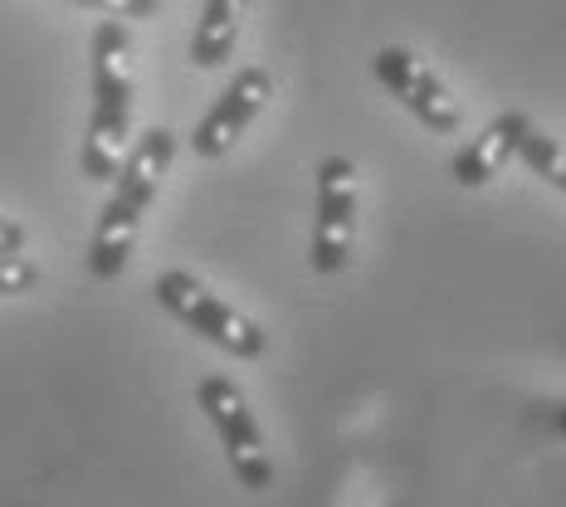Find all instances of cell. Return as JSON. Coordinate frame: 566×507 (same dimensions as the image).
<instances>
[{"label":"cell","mask_w":566,"mask_h":507,"mask_svg":"<svg viewBox=\"0 0 566 507\" xmlns=\"http://www.w3.org/2000/svg\"><path fill=\"white\" fill-rule=\"evenodd\" d=\"M34 283H40V268H34L25 254H0V298L30 293Z\"/></svg>","instance_id":"obj_11"},{"label":"cell","mask_w":566,"mask_h":507,"mask_svg":"<svg viewBox=\"0 0 566 507\" xmlns=\"http://www.w3.org/2000/svg\"><path fill=\"white\" fill-rule=\"evenodd\" d=\"M357 240V167L327 157L317 167V220H313V274L333 278L347 268Z\"/></svg>","instance_id":"obj_5"},{"label":"cell","mask_w":566,"mask_h":507,"mask_svg":"<svg viewBox=\"0 0 566 507\" xmlns=\"http://www.w3.org/2000/svg\"><path fill=\"white\" fill-rule=\"evenodd\" d=\"M244 6H250V0H206L196 40H191V64L196 68H220L234 54L240 25H244Z\"/></svg>","instance_id":"obj_9"},{"label":"cell","mask_w":566,"mask_h":507,"mask_svg":"<svg viewBox=\"0 0 566 507\" xmlns=\"http://www.w3.org/2000/svg\"><path fill=\"white\" fill-rule=\"evenodd\" d=\"M542 420H547L557 434H566V400H557V405H542Z\"/></svg>","instance_id":"obj_14"},{"label":"cell","mask_w":566,"mask_h":507,"mask_svg":"<svg viewBox=\"0 0 566 507\" xmlns=\"http://www.w3.org/2000/svg\"><path fill=\"white\" fill-rule=\"evenodd\" d=\"M269 93H274V78H269L264 68H240V74L230 78V88L216 98V108L200 117V127L191 133L196 157H206V161L210 157H226L234 141L244 137V127L264 113Z\"/></svg>","instance_id":"obj_7"},{"label":"cell","mask_w":566,"mask_h":507,"mask_svg":"<svg viewBox=\"0 0 566 507\" xmlns=\"http://www.w3.org/2000/svg\"><path fill=\"white\" fill-rule=\"evenodd\" d=\"M20 250H25V225L0 215V254H20Z\"/></svg>","instance_id":"obj_13"},{"label":"cell","mask_w":566,"mask_h":507,"mask_svg":"<svg viewBox=\"0 0 566 507\" xmlns=\"http://www.w3.org/2000/svg\"><path fill=\"white\" fill-rule=\"evenodd\" d=\"M371 74H376V84L391 93L416 123L430 127V133H454L459 127L454 93L440 84V74H434L420 54L400 50V44H386V50L371 54Z\"/></svg>","instance_id":"obj_6"},{"label":"cell","mask_w":566,"mask_h":507,"mask_svg":"<svg viewBox=\"0 0 566 507\" xmlns=\"http://www.w3.org/2000/svg\"><path fill=\"white\" fill-rule=\"evenodd\" d=\"M69 6L103 10L108 20H151L161 10V0H69Z\"/></svg>","instance_id":"obj_12"},{"label":"cell","mask_w":566,"mask_h":507,"mask_svg":"<svg viewBox=\"0 0 566 507\" xmlns=\"http://www.w3.org/2000/svg\"><path fill=\"white\" fill-rule=\"evenodd\" d=\"M171 157H176V137L167 127H147V133L137 137V147L123 157V167L113 176V196H108V205H103L98 225H93V240H88V274L93 278L108 283L127 268L142 215L151 210L161 181H167Z\"/></svg>","instance_id":"obj_1"},{"label":"cell","mask_w":566,"mask_h":507,"mask_svg":"<svg viewBox=\"0 0 566 507\" xmlns=\"http://www.w3.org/2000/svg\"><path fill=\"white\" fill-rule=\"evenodd\" d=\"M133 40L123 20H103L93 30V113L84 137V176L88 181H113L127 157V133H133Z\"/></svg>","instance_id":"obj_2"},{"label":"cell","mask_w":566,"mask_h":507,"mask_svg":"<svg viewBox=\"0 0 566 507\" xmlns=\"http://www.w3.org/2000/svg\"><path fill=\"white\" fill-rule=\"evenodd\" d=\"M151 293H157V303L176 317V323L191 327L196 337H206L210 347L230 351V357H240V361H259L269 351V332H264V327L250 323L244 313H234L230 303H220L206 283L191 278V274H181V268H167V274L151 283Z\"/></svg>","instance_id":"obj_3"},{"label":"cell","mask_w":566,"mask_h":507,"mask_svg":"<svg viewBox=\"0 0 566 507\" xmlns=\"http://www.w3.org/2000/svg\"><path fill=\"white\" fill-rule=\"evenodd\" d=\"M527 113H503L493 117L483 133L469 141V147L454 151L450 161V176L459 186H469V191H479V186H489L493 176H503V167L517 157V127H523Z\"/></svg>","instance_id":"obj_8"},{"label":"cell","mask_w":566,"mask_h":507,"mask_svg":"<svg viewBox=\"0 0 566 507\" xmlns=\"http://www.w3.org/2000/svg\"><path fill=\"white\" fill-rule=\"evenodd\" d=\"M517 161H527V171L566 196V147L557 137L542 133L533 117H523V127H517Z\"/></svg>","instance_id":"obj_10"},{"label":"cell","mask_w":566,"mask_h":507,"mask_svg":"<svg viewBox=\"0 0 566 507\" xmlns=\"http://www.w3.org/2000/svg\"><path fill=\"white\" fill-rule=\"evenodd\" d=\"M196 405L206 410L210 430L220 434V450H226L240 488H250V493L274 488V458H269L264 430H259V420H254V410H250V400H244L240 385H234L230 376H200Z\"/></svg>","instance_id":"obj_4"}]
</instances>
